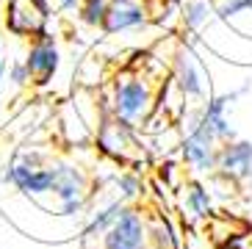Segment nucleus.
I'll return each mask as SVG.
<instances>
[{
  "instance_id": "f257e3e1",
  "label": "nucleus",
  "mask_w": 252,
  "mask_h": 249,
  "mask_svg": "<svg viewBox=\"0 0 252 249\" xmlns=\"http://www.w3.org/2000/svg\"><path fill=\"white\" fill-rule=\"evenodd\" d=\"M153 111H156V86L150 75L139 69L117 72L111 83V97H108V114L141 127L153 117Z\"/></svg>"
},
{
  "instance_id": "f03ea898",
  "label": "nucleus",
  "mask_w": 252,
  "mask_h": 249,
  "mask_svg": "<svg viewBox=\"0 0 252 249\" xmlns=\"http://www.w3.org/2000/svg\"><path fill=\"white\" fill-rule=\"evenodd\" d=\"M97 150L122 166H133L139 155L144 158V147H139V127L114 114H105L97 127Z\"/></svg>"
},
{
  "instance_id": "7ed1b4c3",
  "label": "nucleus",
  "mask_w": 252,
  "mask_h": 249,
  "mask_svg": "<svg viewBox=\"0 0 252 249\" xmlns=\"http://www.w3.org/2000/svg\"><path fill=\"white\" fill-rule=\"evenodd\" d=\"M56 186H53V197L59 202L61 216H83L89 213V175L83 172L78 163L56 161Z\"/></svg>"
},
{
  "instance_id": "20e7f679",
  "label": "nucleus",
  "mask_w": 252,
  "mask_h": 249,
  "mask_svg": "<svg viewBox=\"0 0 252 249\" xmlns=\"http://www.w3.org/2000/svg\"><path fill=\"white\" fill-rule=\"evenodd\" d=\"M172 86L183 100H205V72L202 61L189 42H180L172 53Z\"/></svg>"
},
{
  "instance_id": "39448f33",
  "label": "nucleus",
  "mask_w": 252,
  "mask_h": 249,
  "mask_svg": "<svg viewBox=\"0 0 252 249\" xmlns=\"http://www.w3.org/2000/svg\"><path fill=\"white\" fill-rule=\"evenodd\" d=\"M100 247L103 249H147V219L144 213L133 205H125L122 213L117 216L111 227L100 235Z\"/></svg>"
},
{
  "instance_id": "423d86ee",
  "label": "nucleus",
  "mask_w": 252,
  "mask_h": 249,
  "mask_svg": "<svg viewBox=\"0 0 252 249\" xmlns=\"http://www.w3.org/2000/svg\"><path fill=\"white\" fill-rule=\"evenodd\" d=\"M50 14L47 0H6V28L14 36H39L42 31H47Z\"/></svg>"
},
{
  "instance_id": "0eeeda50",
  "label": "nucleus",
  "mask_w": 252,
  "mask_h": 249,
  "mask_svg": "<svg viewBox=\"0 0 252 249\" xmlns=\"http://www.w3.org/2000/svg\"><path fill=\"white\" fill-rule=\"evenodd\" d=\"M23 61L31 72V83L47 86L53 81V75L59 72V64H61V53H59V44H56V36H53L50 31H42L39 36H33Z\"/></svg>"
},
{
  "instance_id": "6e6552de",
  "label": "nucleus",
  "mask_w": 252,
  "mask_h": 249,
  "mask_svg": "<svg viewBox=\"0 0 252 249\" xmlns=\"http://www.w3.org/2000/svg\"><path fill=\"white\" fill-rule=\"evenodd\" d=\"M216 175L222 180H236L244 183L252 175V141L230 139L219 144L216 153Z\"/></svg>"
},
{
  "instance_id": "1a4fd4ad",
  "label": "nucleus",
  "mask_w": 252,
  "mask_h": 249,
  "mask_svg": "<svg viewBox=\"0 0 252 249\" xmlns=\"http://www.w3.org/2000/svg\"><path fill=\"white\" fill-rule=\"evenodd\" d=\"M147 20H150V8L144 6V0H108L103 33L117 36V33H125V31L144 28Z\"/></svg>"
},
{
  "instance_id": "9d476101",
  "label": "nucleus",
  "mask_w": 252,
  "mask_h": 249,
  "mask_svg": "<svg viewBox=\"0 0 252 249\" xmlns=\"http://www.w3.org/2000/svg\"><path fill=\"white\" fill-rule=\"evenodd\" d=\"M241 94H244V89L230 92V94H211L205 103L200 105V111H197L200 122L214 133L219 144L236 139V136H233V124H230V119H227V108H230V103H233L236 97H241Z\"/></svg>"
},
{
  "instance_id": "9b49d317",
  "label": "nucleus",
  "mask_w": 252,
  "mask_h": 249,
  "mask_svg": "<svg viewBox=\"0 0 252 249\" xmlns=\"http://www.w3.org/2000/svg\"><path fill=\"white\" fill-rule=\"evenodd\" d=\"M180 191H183V216H189L191 221H205L214 213V194L202 180L191 177Z\"/></svg>"
},
{
  "instance_id": "f8f14e48",
  "label": "nucleus",
  "mask_w": 252,
  "mask_h": 249,
  "mask_svg": "<svg viewBox=\"0 0 252 249\" xmlns=\"http://www.w3.org/2000/svg\"><path fill=\"white\" fill-rule=\"evenodd\" d=\"M125 205H127V202H122L119 197H114L111 202L100 205L97 211H89V219H86V227H83V238H86V241L100 238V235H103L105 230L117 221V216L122 213V208H125Z\"/></svg>"
},
{
  "instance_id": "ddd939ff",
  "label": "nucleus",
  "mask_w": 252,
  "mask_h": 249,
  "mask_svg": "<svg viewBox=\"0 0 252 249\" xmlns=\"http://www.w3.org/2000/svg\"><path fill=\"white\" fill-rule=\"evenodd\" d=\"M211 14H214V6L208 0H186L183 6L178 8V17L189 33H197L202 25H208Z\"/></svg>"
},
{
  "instance_id": "4468645a",
  "label": "nucleus",
  "mask_w": 252,
  "mask_h": 249,
  "mask_svg": "<svg viewBox=\"0 0 252 249\" xmlns=\"http://www.w3.org/2000/svg\"><path fill=\"white\" fill-rule=\"evenodd\" d=\"M56 175H59L56 163H45L42 169H33V172L25 177V183H23V188H20V191L28 194V197H45V194H53Z\"/></svg>"
},
{
  "instance_id": "2eb2a0df",
  "label": "nucleus",
  "mask_w": 252,
  "mask_h": 249,
  "mask_svg": "<svg viewBox=\"0 0 252 249\" xmlns=\"http://www.w3.org/2000/svg\"><path fill=\"white\" fill-rule=\"evenodd\" d=\"M147 238L153 249H180V238L166 216H156L153 224H147Z\"/></svg>"
},
{
  "instance_id": "dca6fc26",
  "label": "nucleus",
  "mask_w": 252,
  "mask_h": 249,
  "mask_svg": "<svg viewBox=\"0 0 252 249\" xmlns=\"http://www.w3.org/2000/svg\"><path fill=\"white\" fill-rule=\"evenodd\" d=\"M75 11H78L83 25H89V28H103L105 14H108V0H81Z\"/></svg>"
},
{
  "instance_id": "f3484780",
  "label": "nucleus",
  "mask_w": 252,
  "mask_h": 249,
  "mask_svg": "<svg viewBox=\"0 0 252 249\" xmlns=\"http://www.w3.org/2000/svg\"><path fill=\"white\" fill-rule=\"evenodd\" d=\"M114 188H117V197L122 202H130L141 194V180L133 169H125V172H117L114 175Z\"/></svg>"
},
{
  "instance_id": "a211bd4d",
  "label": "nucleus",
  "mask_w": 252,
  "mask_h": 249,
  "mask_svg": "<svg viewBox=\"0 0 252 249\" xmlns=\"http://www.w3.org/2000/svg\"><path fill=\"white\" fill-rule=\"evenodd\" d=\"M6 81L11 83V86L17 89H23L31 83V72H28V66H25V61H11L6 69Z\"/></svg>"
},
{
  "instance_id": "6ab92c4d",
  "label": "nucleus",
  "mask_w": 252,
  "mask_h": 249,
  "mask_svg": "<svg viewBox=\"0 0 252 249\" xmlns=\"http://www.w3.org/2000/svg\"><path fill=\"white\" fill-rule=\"evenodd\" d=\"M17 158H20L25 166H31V169H42L47 163V155L39 153V150H25V153H20Z\"/></svg>"
},
{
  "instance_id": "aec40b11",
  "label": "nucleus",
  "mask_w": 252,
  "mask_h": 249,
  "mask_svg": "<svg viewBox=\"0 0 252 249\" xmlns=\"http://www.w3.org/2000/svg\"><path fill=\"white\" fill-rule=\"evenodd\" d=\"M175 172H178V163H172V161H166L161 166V177H166L169 180V186H178V180H175Z\"/></svg>"
},
{
  "instance_id": "412c9836",
  "label": "nucleus",
  "mask_w": 252,
  "mask_h": 249,
  "mask_svg": "<svg viewBox=\"0 0 252 249\" xmlns=\"http://www.w3.org/2000/svg\"><path fill=\"white\" fill-rule=\"evenodd\" d=\"M78 3H81V0H59V6L64 8V11H75V8H78Z\"/></svg>"
},
{
  "instance_id": "4be33fe9",
  "label": "nucleus",
  "mask_w": 252,
  "mask_h": 249,
  "mask_svg": "<svg viewBox=\"0 0 252 249\" xmlns=\"http://www.w3.org/2000/svg\"><path fill=\"white\" fill-rule=\"evenodd\" d=\"M6 69H8V61L3 59V56H0V83L6 81Z\"/></svg>"
},
{
  "instance_id": "5701e85b",
  "label": "nucleus",
  "mask_w": 252,
  "mask_h": 249,
  "mask_svg": "<svg viewBox=\"0 0 252 249\" xmlns=\"http://www.w3.org/2000/svg\"><path fill=\"white\" fill-rule=\"evenodd\" d=\"M161 3H166V6H172V8H180L186 0H161Z\"/></svg>"
},
{
  "instance_id": "b1692460",
  "label": "nucleus",
  "mask_w": 252,
  "mask_h": 249,
  "mask_svg": "<svg viewBox=\"0 0 252 249\" xmlns=\"http://www.w3.org/2000/svg\"><path fill=\"white\" fill-rule=\"evenodd\" d=\"M250 180H252V175H250Z\"/></svg>"
}]
</instances>
